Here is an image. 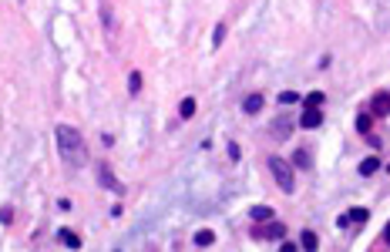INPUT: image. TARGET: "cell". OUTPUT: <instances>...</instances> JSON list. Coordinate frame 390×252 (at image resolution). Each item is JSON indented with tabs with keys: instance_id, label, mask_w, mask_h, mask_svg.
I'll return each mask as SVG.
<instances>
[{
	"instance_id": "5bb4252c",
	"label": "cell",
	"mask_w": 390,
	"mask_h": 252,
	"mask_svg": "<svg viewBox=\"0 0 390 252\" xmlns=\"http://www.w3.org/2000/svg\"><path fill=\"white\" fill-rule=\"evenodd\" d=\"M377 168H380V158H377V155H370V158H363V162H360V175H363V179H370Z\"/></svg>"
},
{
	"instance_id": "3957f363",
	"label": "cell",
	"mask_w": 390,
	"mask_h": 252,
	"mask_svg": "<svg viewBox=\"0 0 390 252\" xmlns=\"http://www.w3.org/2000/svg\"><path fill=\"white\" fill-rule=\"evenodd\" d=\"M94 171H98V185H101V188H108V192H114V195H125V185L118 182V175L111 171V165H108V162H98Z\"/></svg>"
},
{
	"instance_id": "9c48e42d",
	"label": "cell",
	"mask_w": 390,
	"mask_h": 252,
	"mask_svg": "<svg viewBox=\"0 0 390 252\" xmlns=\"http://www.w3.org/2000/svg\"><path fill=\"white\" fill-rule=\"evenodd\" d=\"M289 131H292V118H286V114H279L276 121H273V138H289Z\"/></svg>"
},
{
	"instance_id": "cb8c5ba5",
	"label": "cell",
	"mask_w": 390,
	"mask_h": 252,
	"mask_svg": "<svg viewBox=\"0 0 390 252\" xmlns=\"http://www.w3.org/2000/svg\"><path fill=\"white\" fill-rule=\"evenodd\" d=\"M229 158H232V162H239V158H242V152H239L236 141H229Z\"/></svg>"
},
{
	"instance_id": "ba28073f",
	"label": "cell",
	"mask_w": 390,
	"mask_h": 252,
	"mask_svg": "<svg viewBox=\"0 0 390 252\" xmlns=\"http://www.w3.org/2000/svg\"><path fill=\"white\" fill-rule=\"evenodd\" d=\"M323 124V111L320 108H303V114H300V128H320Z\"/></svg>"
},
{
	"instance_id": "2e32d148",
	"label": "cell",
	"mask_w": 390,
	"mask_h": 252,
	"mask_svg": "<svg viewBox=\"0 0 390 252\" xmlns=\"http://www.w3.org/2000/svg\"><path fill=\"white\" fill-rule=\"evenodd\" d=\"M292 165H296V168H309V165H313L306 148H296V152H292Z\"/></svg>"
},
{
	"instance_id": "7a4b0ae2",
	"label": "cell",
	"mask_w": 390,
	"mask_h": 252,
	"mask_svg": "<svg viewBox=\"0 0 390 252\" xmlns=\"http://www.w3.org/2000/svg\"><path fill=\"white\" fill-rule=\"evenodd\" d=\"M266 162H269V171H273L276 185L283 188L286 195H292V192H296V175H292V165L286 162V158H279V155H273V158H266Z\"/></svg>"
},
{
	"instance_id": "8992f818",
	"label": "cell",
	"mask_w": 390,
	"mask_h": 252,
	"mask_svg": "<svg viewBox=\"0 0 390 252\" xmlns=\"http://www.w3.org/2000/svg\"><path fill=\"white\" fill-rule=\"evenodd\" d=\"M370 114L374 118H387L390 114V94L387 91H377L374 98H370Z\"/></svg>"
},
{
	"instance_id": "603a6c76",
	"label": "cell",
	"mask_w": 390,
	"mask_h": 252,
	"mask_svg": "<svg viewBox=\"0 0 390 252\" xmlns=\"http://www.w3.org/2000/svg\"><path fill=\"white\" fill-rule=\"evenodd\" d=\"M0 222H4V225H10V222H14V209H10V205H4V209H0Z\"/></svg>"
},
{
	"instance_id": "277c9868",
	"label": "cell",
	"mask_w": 390,
	"mask_h": 252,
	"mask_svg": "<svg viewBox=\"0 0 390 252\" xmlns=\"http://www.w3.org/2000/svg\"><path fill=\"white\" fill-rule=\"evenodd\" d=\"M98 10H101V24H105V34H108V37H114V31H118V20H114L111 0H98Z\"/></svg>"
},
{
	"instance_id": "e0dca14e",
	"label": "cell",
	"mask_w": 390,
	"mask_h": 252,
	"mask_svg": "<svg viewBox=\"0 0 390 252\" xmlns=\"http://www.w3.org/2000/svg\"><path fill=\"white\" fill-rule=\"evenodd\" d=\"M195 114V98H182V105H179V118L182 121H188Z\"/></svg>"
},
{
	"instance_id": "5b68a950",
	"label": "cell",
	"mask_w": 390,
	"mask_h": 252,
	"mask_svg": "<svg viewBox=\"0 0 390 252\" xmlns=\"http://www.w3.org/2000/svg\"><path fill=\"white\" fill-rule=\"evenodd\" d=\"M252 236H256V239H283L286 236V225H283V222H276V219H269V225H256V229H252Z\"/></svg>"
},
{
	"instance_id": "44dd1931",
	"label": "cell",
	"mask_w": 390,
	"mask_h": 252,
	"mask_svg": "<svg viewBox=\"0 0 390 252\" xmlns=\"http://www.w3.org/2000/svg\"><path fill=\"white\" fill-rule=\"evenodd\" d=\"M222 41H226V24H215V31H212V47H222Z\"/></svg>"
},
{
	"instance_id": "7c38bea8",
	"label": "cell",
	"mask_w": 390,
	"mask_h": 252,
	"mask_svg": "<svg viewBox=\"0 0 390 252\" xmlns=\"http://www.w3.org/2000/svg\"><path fill=\"white\" fill-rule=\"evenodd\" d=\"M195 245H199V249H209L212 242H215V232H212V229H199V232H195V239H192Z\"/></svg>"
},
{
	"instance_id": "ffe728a7",
	"label": "cell",
	"mask_w": 390,
	"mask_h": 252,
	"mask_svg": "<svg viewBox=\"0 0 390 252\" xmlns=\"http://www.w3.org/2000/svg\"><path fill=\"white\" fill-rule=\"evenodd\" d=\"M138 91H141V74L131 71L128 74V94H138Z\"/></svg>"
},
{
	"instance_id": "6da1fadb",
	"label": "cell",
	"mask_w": 390,
	"mask_h": 252,
	"mask_svg": "<svg viewBox=\"0 0 390 252\" xmlns=\"http://www.w3.org/2000/svg\"><path fill=\"white\" fill-rule=\"evenodd\" d=\"M54 145H57L61 162H67L71 168L84 165V155H88V148H84V135L74 128V124H57V128H54Z\"/></svg>"
},
{
	"instance_id": "8fae6325",
	"label": "cell",
	"mask_w": 390,
	"mask_h": 252,
	"mask_svg": "<svg viewBox=\"0 0 390 252\" xmlns=\"http://www.w3.org/2000/svg\"><path fill=\"white\" fill-rule=\"evenodd\" d=\"M273 215H276V212L269 209V205H252V209H249V219L252 222H269Z\"/></svg>"
},
{
	"instance_id": "7402d4cb",
	"label": "cell",
	"mask_w": 390,
	"mask_h": 252,
	"mask_svg": "<svg viewBox=\"0 0 390 252\" xmlns=\"http://www.w3.org/2000/svg\"><path fill=\"white\" fill-rule=\"evenodd\" d=\"M296 101H300L296 91H283V94H279V105H296Z\"/></svg>"
},
{
	"instance_id": "30bf717a",
	"label": "cell",
	"mask_w": 390,
	"mask_h": 252,
	"mask_svg": "<svg viewBox=\"0 0 390 252\" xmlns=\"http://www.w3.org/2000/svg\"><path fill=\"white\" fill-rule=\"evenodd\" d=\"M57 239H61L67 249H81V236H78L74 229H57Z\"/></svg>"
},
{
	"instance_id": "d6986e66",
	"label": "cell",
	"mask_w": 390,
	"mask_h": 252,
	"mask_svg": "<svg viewBox=\"0 0 390 252\" xmlns=\"http://www.w3.org/2000/svg\"><path fill=\"white\" fill-rule=\"evenodd\" d=\"M323 101H326V94H323V91H309L306 98H303V105H309V108H320Z\"/></svg>"
},
{
	"instance_id": "ac0fdd59",
	"label": "cell",
	"mask_w": 390,
	"mask_h": 252,
	"mask_svg": "<svg viewBox=\"0 0 390 252\" xmlns=\"http://www.w3.org/2000/svg\"><path fill=\"white\" fill-rule=\"evenodd\" d=\"M300 245H303V249H309V252H313V249L320 245L316 232H309V229H303V236H300Z\"/></svg>"
},
{
	"instance_id": "484cf974",
	"label": "cell",
	"mask_w": 390,
	"mask_h": 252,
	"mask_svg": "<svg viewBox=\"0 0 390 252\" xmlns=\"http://www.w3.org/2000/svg\"><path fill=\"white\" fill-rule=\"evenodd\" d=\"M387 171H390V165H387Z\"/></svg>"
},
{
	"instance_id": "9a60e30c",
	"label": "cell",
	"mask_w": 390,
	"mask_h": 252,
	"mask_svg": "<svg viewBox=\"0 0 390 252\" xmlns=\"http://www.w3.org/2000/svg\"><path fill=\"white\" fill-rule=\"evenodd\" d=\"M370 128H374V114H357V131L360 135H370Z\"/></svg>"
},
{
	"instance_id": "52a82bcc",
	"label": "cell",
	"mask_w": 390,
	"mask_h": 252,
	"mask_svg": "<svg viewBox=\"0 0 390 252\" xmlns=\"http://www.w3.org/2000/svg\"><path fill=\"white\" fill-rule=\"evenodd\" d=\"M367 219H370V212H367V209H350V212H343L340 219H336V225H340V229H347L350 222H353V225H363Z\"/></svg>"
},
{
	"instance_id": "4fadbf2b",
	"label": "cell",
	"mask_w": 390,
	"mask_h": 252,
	"mask_svg": "<svg viewBox=\"0 0 390 252\" xmlns=\"http://www.w3.org/2000/svg\"><path fill=\"white\" fill-rule=\"evenodd\" d=\"M242 111L246 114H259L262 111V94H249V98L242 101Z\"/></svg>"
},
{
	"instance_id": "d4e9b609",
	"label": "cell",
	"mask_w": 390,
	"mask_h": 252,
	"mask_svg": "<svg viewBox=\"0 0 390 252\" xmlns=\"http://www.w3.org/2000/svg\"><path fill=\"white\" fill-rule=\"evenodd\" d=\"M380 239H383V242L390 245V222H387V225H383V236H380Z\"/></svg>"
}]
</instances>
